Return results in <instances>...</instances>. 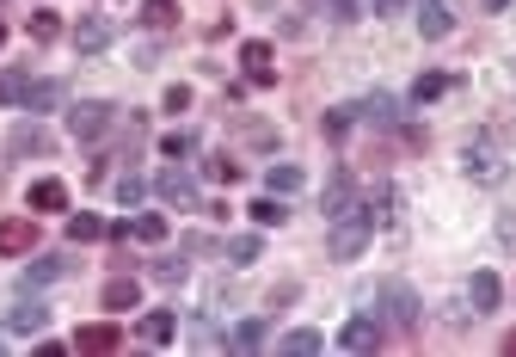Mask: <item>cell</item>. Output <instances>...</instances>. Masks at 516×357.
<instances>
[{
  "instance_id": "6da1fadb",
  "label": "cell",
  "mask_w": 516,
  "mask_h": 357,
  "mask_svg": "<svg viewBox=\"0 0 516 357\" xmlns=\"http://www.w3.org/2000/svg\"><path fill=\"white\" fill-rule=\"evenodd\" d=\"M369 234H376V215H369V204H350L344 215H332V234H326V252H332L339 265H350V259H363V247H369Z\"/></svg>"
},
{
  "instance_id": "7a4b0ae2",
  "label": "cell",
  "mask_w": 516,
  "mask_h": 357,
  "mask_svg": "<svg viewBox=\"0 0 516 357\" xmlns=\"http://www.w3.org/2000/svg\"><path fill=\"white\" fill-rule=\"evenodd\" d=\"M376 308L387 326H400V333H418V321H424V302H418L412 284H400V278H387V284L376 289Z\"/></svg>"
},
{
  "instance_id": "3957f363",
  "label": "cell",
  "mask_w": 516,
  "mask_h": 357,
  "mask_svg": "<svg viewBox=\"0 0 516 357\" xmlns=\"http://www.w3.org/2000/svg\"><path fill=\"white\" fill-rule=\"evenodd\" d=\"M111 124H117V105H111V99H80V105L68 111V136L74 142H104Z\"/></svg>"
},
{
  "instance_id": "277c9868",
  "label": "cell",
  "mask_w": 516,
  "mask_h": 357,
  "mask_svg": "<svg viewBox=\"0 0 516 357\" xmlns=\"http://www.w3.org/2000/svg\"><path fill=\"white\" fill-rule=\"evenodd\" d=\"M339 352H381V315H350L339 326Z\"/></svg>"
},
{
  "instance_id": "5b68a950",
  "label": "cell",
  "mask_w": 516,
  "mask_h": 357,
  "mask_svg": "<svg viewBox=\"0 0 516 357\" xmlns=\"http://www.w3.org/2000/svg\"><path fill=\"white\" fill-rule=\"evenodd\" d=\"M461 173L480 178V185H498V178H504V154H498L492 142H467V154H461Z\"/></svg>"
},
{
  "instance_id": "8992f818",
  "label": "cell",
  "mask_w": 516,
  "mask_h": 357,
  "mask_svg": "<svg viewBox=\"0 0 516 357\" xmlns=\"http://www.w3.org/2000/svg\"><path fill=\"white\" fill-rule=\"evenodd\" d=\"M117 345H123V326L117 321H93L74 333V352H86V357H111Z\"/></svg>"
},
{
  "instance_id": "52a82bcc",
  "label": "cell",
  "mask_w": 516,
  "mask_h": 357,
  "mask_svg": "<svg viewBox=\"0 0 516 357\" xmlns=\"http://www.w3.org/2000/svg\"><path fill=\"white\" fill-rule=\"evenodd\" d=\"M37 247V215H6L0 222V259H19Z\"/></svg>"
},
{
  "instance_id": "ba28073f",
  "label": "cell",
  "mask_w": 516,
  "mask_h": 357,
  "mask_svg": "<svg viewBox=\"0 0 516 357\" xmlns=\"http://www.w3.org/2000/svg\"><path fill=\"white\" fill-rule=\"evenodd\" d=\"M271 62H276V50L265 43V37H246V43H240V69L252 74L258 87H271V80H276V69H271Z\"/></svg>"
},
{
  "instance_id": "9c48e42d",
  "label": "cell",
  "mask_w": 516,
  "mask_h": 357,
  "mask_svg": "<svg viewBox=\"0 0 516 357\" xmlns=\"http://www.w3.org/2000/svg\"><path fill=\"white\" fill-rule=\"evenodd\" d=\"M111 37H117V19H99V13H93V19H80V25H74V50H80V56H93V50H104Z\"/></svg>"
},
{
  "instance_id": "30bf717a",
  "label": "cell",
  "mask_w": 516,
  "mask_h": 357,
  "mask_svg": "<svg viewBox=\"0 0 516 357\" xmlns=\"http://www.w3.org/2000/svg\"><path fill=\"white\" fill-rule=\"evenodd\" d=\"M25 204H32L37 215H62V210H68V185H62V178H37Z\"/></svg>"
},
{
  "instance_id": "8fae6325",
  "label": "cell",
  "mask_w": 516,
  "mask_h": 357,
  "mask_svg": "<svg viewBox=\"0 0 516 357\" xmlns=\"http://www.w3.org/2000/svg\"><path fill=\"white\" fill-rule=\"evenodd\" d=\"M160 197L178 204V210H191V204H197V178L185 173V167H167V173H160Z\"/></svg>"
},
{
  "instance_id": "7c38bea8",
  "label": "cell",
  "mask_w": 516,
  "mask_h": 357,
  "mask_svg": "<svg viewBox=\"0 0 516 357\" xmlns=\"http://www.w3.org/2000/svg\"><path fill=\"white\" fill-rule=\"evenodd\" d=\"M178 339V315L172 308H148L141 315V345H172Z\"/></svg>"
},
{
  "instance_id": "4fadbf2b",
  "label": "cell",
  "mask_w": 516,
  "mask_h": 357,
  "mask_svg": "<svg viewBox=\"0 0 516 357\" xmlns=\"http://www.w3.org/2000/svg\"><path fill=\"white\" fill-rule=\"evenodd\" d=\"M99 302L111 308V315H130V308H141V284H136V278H111Z\"/></svg>"
},
{
  "instance_id": "5bb4252c",
  "label": "cell",
  "mask_w": 516,
  "mask_h": 357,
  "mask_svg": "<svg viewBox=\"0 0 516 357\" xmlns=\"http://www.w3.org/2000/svg\"><path fill=\"white\" fill-rule=\"evenodd\" d=\"M498 296H504L498 271H474V284H467V302H474V315H492V308H498Z\"/></svg>"
},
{
  "instance_id": "9a60e30c",
  "label": "cell",
  "mask_w": 516,
  "mask_h": 357,
  "mask_svg": "<svg viewBox=\"0 0 516 357\" xmlns=\"http://www.w3.org/2000/svg\"><path fill=\"white\" fill-rule=\"evenodd\" d=\"M418 32H424V37H448V32H455L448 0H424V6H418Z\"/></svg>"
},
{
  "instance_id": "2e32d148",
  "label": "cell",
  "mask_w": 516,
  "mask_h": 357,
  "mask_svg": "<svg viewBox=\"0 0 516 357\" xmlns=\"http://www.w3.org/2000/svg\"><path fill=\"white\" fill-rule=\"evenodd\" d=\"M43 321H50V308H43V302H13L6 333H43Z\"/></svg>"
},
{
  "instance_id": "e0dca14e",
  "label": "cell",
  "mask_w": 516,
  "mask_h": 357,
  "mask_svg": "<svg viewBox=\"0 0 516 357\" xmlns=\"http://www.w3.org/2000/svg\"><path fill=\"white\" fill-rule=\"evenodd\" d=\"M56 278H68V259H62V252H43V259H32V265H25V284H56Z\"/></svg>"
},
{
  "instance_id": "ac0fdd59",
  "label": "cell",
  "mask_w": 516,
  "mask_h": 357,
  "mask_svg": "<svg viewBox=\"0 0 516 357\" xmlns=\"http://www.w3.org/2000/svg\"><path fill=\"white\" fill-rule=\"evenodd\" d=\"M68 99V87L62 80H32V93H25V111H56Z\"/></svg>"
},
{
  "instance_id": "d6986e66",
  "label": "cell",
  "mask_w": 516,
  "mask_h": 357,
  "mask_svg": "<svg viewBox=\"0 0 516 357\" xmlns=\"http://www.w3.org/2000/svg\"><path fill=\"white\" fill-rule=\"evenodd\" d=\"M363 117H369L376 130H394V124H400V99H394V93H369V105H363Z\"/></svg>"
},
{
  "instance_id": "ffe728a7",
  "label": "cell",
  "mask_w": 516,
  "mask_h": 357,
  "mask_svg": "<svg viewBox=\"0 0 516 357\" xmlns=\"http://www.w3.org/2000/svg\"><path fill=\"white\" fill-rule=\"evenodd\" d=\"M141 25L148 32H172L178 25V0H141Z\"/></svg>"
},
{
  "instance_id": "44dd1931",
  "label": "cell",
  "mask_w": 516,
  "mask_h": 357,
  "mask_svg": "<svg viewBox=\"0 0 516 357\" xmlns=\"http://www.w3.org/2000/svg\"><path fill=\"white\" fill-rule=\"evenodd\" d=\"M357 204V178L350 173H332V185H326V215H344Z\"/></svg>"
},
{
  "instance_id": "7402d4cb",
  "label": "cell",
  "mask_w": 516,
  "mask_h": 357,
  "mask_svg": "<svg viewBox=\"0 0 516 357\" xmlns=\"http://www.w3.org/2000/svg\"><path fill=\"white\" fill-rule=\"evenodd\" d=\"M258 345H265V321H258V315H252V321H240L234 326V333H228V352H258Z\"/></svg>"
},
{
  "instance_id": "603a6c76",
  "label": "cell",
  "mask_w": 516,
  "mask_h": 357,
  "mask_svg": "<svg viewBox=\"0 0 516 357\" xmlns=\"http://www.w3.org/2000/svg\"><path fill=\"white\" fill-rule=\"evenodd\" d=\"M302 178H308V173H302L295 160H276L271 173H265V185H271L276 197H289V191H302Z\"/></svg>"
},
{
  "instance_id": "cb8c5ba5",
  "label": "cell",
  "mask_w": 516,
  "mask_h": 357,
  "mask_svg": "<svg viewBox=\"0 0 516 357\" xmlns=\"http://www.w3.org/2000/svg\"><path fill=\"white\" fill-rule=\"evenodd\" d=\"M283 352L289 357H313V352H326V339H320L313 326H295V333H283Z\"/></svg>"
},
{
  "instance_id": "d4e9b609",
  "label": "cell",
  "mask_w": 516,
  "mask_h": 357,
  "mask_svg": "<svg viewBox=\"0 0 516 357\" xmlns=\"http://www.w3.org/2000/svg\"><path fill=\"white\" fill-rule=\"evenodd\" d=\"M246 215H252L258 228H283V222H289V210H283V197H276V191H271V197H258Z\"/></svg>"
},
{
  "instance_id": "484cf974",
  "label": "cell",
  "mask_w": 516,
  "mask_h": 357,
  "mask_svg": "<svg viewBox=\"0 0 516 357\" xmlns=\"http://www.w3.org/2000/svg\"><path fill=\"white\" fill-rule=\"evenodd\" d=\"M25 93H32V74H25V69L0 74V99H6V105H25Z\"/></svg>"
},
{
  "instance_id": "4316f807",
  "label": "cell",
  "mask_w": 516,
  "mask_h": 357,
  "mask_svg": "<svg viewBox=\"0 0 516 357\" xmlns=\"http://www.w3.org/2000/svg\"><path fill=\"white\" fill-rule=\"evenodd\" d=\"M25 32H32V43H56V37H62V19L43 6V13H32V25H25Z\"/></svg>"
},
{
  "instance_id": "83f0119b",
  "label": "cell",
  "mask_w": 516,
  "mask_h": 357,
  "mask_svg": "<svg viewBox=\"0 0 516 357\" xmlns=\"http://www.w3.org/2000/svg\"><path fill=\"white\" fill-rule=\"evenodd\" d=\"M43 148H50V136H43L37 124H19V130H13V154H43Z\"/></svg>"
},
{
  "instance_id": "f1b7e54d",
  "label": "cell",
  "mask_w": 516,
  "mask_h": 357,
  "mask_svg": "<svg viewBox=\"0 0 516 357\" xmlns=\"http://www.w3.org/2000/svg\"><path fill=\"white\" fill-rule=\"evenodd\" d=\"M357 117H363V111H357V105H332V111H326V117H320V130H326V136H344V130H350Z\"/></svg>"
},
{
  "instance_id": "f546056e",
  "label": "cell",
  "mask_w": 516,
  "mask_h": 357,
  "mask_svg": "<svg viewBox=\"0 0 516 357\" xmlns=\"http://www.w3.org/2000/svg\"><path fill=\"white\" fill-rule=\"evenodd\" d=\"M130 234L148 241V247H154V241H167V215H136V222H130Z\"/></svg>"
},
{
  "instance_id": "4dcf8cb0",
  "label": "cell",
  "mask_w": 516,
  "mask_h": 357,
  "mask_svg": "<svg viewBox=\"0 0 516 357\" xmlns=\"http://www.w3.org/2000/svg\"><path fill=\"white\" fill-rule=\"evenodd\" d=\"M443 93H448V74H418V87H412L418 105H430V99H443Z\"/></svg>"
},
{
  "instance_id": "1f68e13d",
  "label": "cell",
  "mask_w": 516,
  "mask_h": 357,
  "mask_svg": "<svg viewBox=\"0 0 516 357\" xmlns=\"http://www.w3.org/2000/svg\"><path fill=\"white\" fill-rule=\"evenodd\" d=\"M258 234H234V241H228V259H234V265H252V259H258Z\"/></svg>"
},
{
  "instance_id": "d6a6232c",
  "label": "cell",
  "mask_w": 516,
  "mask_h": 357,
  "mask_svg": "<svg viewBox=\"0 0 516 357\" xmlns=\"http://www.w3.org/2000/svg\"><path fill=\"white\" fill-rule=\"evenodd\" d=\"M99 234H104L99 215H68V241H99Z\"/></svg>"
},
{
  "instance_id": "836d02e7",
  "label": "cell",
  "mask_w": 516,
  "mask_h": 357,
  "mask_svg": "<svg viewBox=\"0 0 516 357\" xmlns=\"http://www.w3.org/2000/svg\"><path fill=\"white\" fill-rule=\"evenodd\" d=\"M320 6H326V19H339V25L363 19V0H320Z\"/></svg>"
},
{
  "instance_id": "e575fe53",
  "label": "cell",
  "mask_w": 516,
  "mask_h": 357,
  "mask_svg": "<svg viewBox=\"0 0 516 357\" xmlns=\"http://www.w3.org/2000/svg\"><path fill=\"white\" fill-rule=\"evenodd\" d=\"M191 148H197V142H191V136H185V130H172L167 142H160V154H167V160H185V154H191Z\"/></svg>"
},
{
  "instance_id": "d590c367",
  "label": "cell",
  "mask_w": 516,
  "mask_h": 357,
  "mask_svg": "<svg viewBox=\"0 0 516 357\" xmlns=\"http://www.w3.org/2000/svg\"><path fill=\"white\" fill-rule=\"evenodd\" d=\"M154 278H160V284H185V259H160Z\"/></svg>"
},
{
  "instance_id": "8d00e7d4",
  "label": "cell",
  "mask_w": 516,
  "mask_h": 357,
  "mask_svg": "<svg viewBox=\"0 0 516 357\" xmlns=\"http://www.w3.org/2000/svg\"><path fill=\"white\" fill-rule=\"evenodd\" d=\"M209 178H222V185H234V178H240V167H234L228 154H215V160H209Z\"/></svg>"
},
{
  "instance_id": "74e56055",
  "label": "cell",
  "mask_w": 516,
  "mask_h": 357,
  "mask_svg": "<svg viewBox=\"0 0 516 357\" xmlns=\"http://www.w3.org/2000/svg\"><path fill=\"white\" fill-rule=\"evenodd\" d=\"M117 197H123V204H141V197H148V185L130 173V178H117Z\"/></svg>"
},
{
  "instance_id": "f35d334b",
  "label": "cell",
  "mask_w": 516,
  "mask_h": 357,
  "mask_svg": "<svg viewBox=\"0 0 516 357\" xmlns=\"http://www.w3.org/2000/svg\"><path fill=\"white\" fill-rule=\"evenodd\" d=\"M160 105H167L172 117H178V111H191V87H167V99H160Z\"/></svg>"
},
{
  "instance_id": "ab89813d",
  "label": "cell",
  "mask_w": 516,
  "mask_h": 357,
  "mask_svg": "<svg viewBox=\"0 0 516 357\" xmlns=\"http://www.w3.org/2000/svg\"><path fill=\"white\" fill-rule=\"evenodd\" d=\"M376 13L381 19H394V13H406V0H376Z\"/></svg>"
},
{
  "instance_id": "60d3db41",
  "label": "cell",
  "mask_w": 516,
  "mask_h": 357,
  "mask_svg": "<svg viewBox=\"0 0 516 357\" xmlns=\"http://www.w3.org/2000/svg\"><path fill=\"white\" fill-rule=\"evenodd\" d=\"M504 352H511V357H516V333H504Z\"/></svg>"
},
{
  "instance_id": "b9f144b4",
  "label": "cell",
  "mask_w": 516,
  "mask_h": 357,
  "mask_svg": "<svg viewBox=\"0 0 516 357\" xmlns=\"http://www.w3.org/2000/svg\"><path fill=\"white\" fill-rule=\"evenodd\" d=\"M0 43H6V25H0Z\"/></svg>"
},
{
  "instance_id": "7bdbcfd3",
  "label": "cell",
  "mask_w": 516,
  "mask_h": 357,
  "mask_svg": "<svg viewBox=\"0 0 516 357\" xmlns=\"http://www.w3.org/2000/svg\"><path fill=\"white\" fill-rule=\"evenodd\" d=\"M0 352H6V339H0Z\"/></svg>"
}]
</instances>
